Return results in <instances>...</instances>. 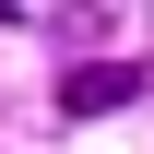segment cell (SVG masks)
Masks as SVG:
<instances>
[{
    "label": "cell",
    "mask_w": 154,
    "mask_h": 154,
    "mask_svg": "<svg viewBox=\"0 0 154 154\" xmlns=\"http://www.w3.org/2000/svg\"><path fill=\"white\" fill-rule=\"evenodd\" d=\"M131 95H154V71H142V59H83V71L59 83V107H71V119H95V107H131Z\"/></svg>",
    "instance_id": "obj_1"
}]
</instances>
